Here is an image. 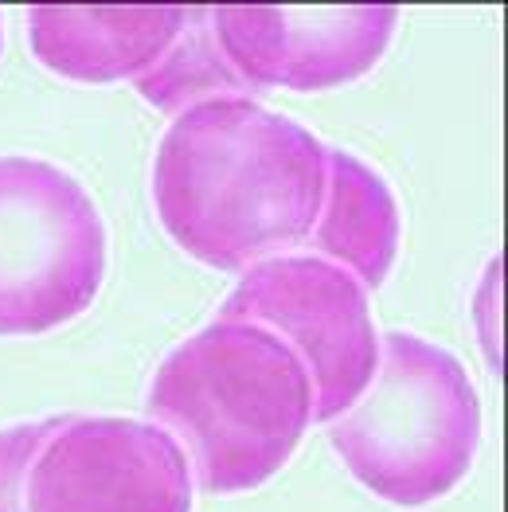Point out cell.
I'll return each instance as SVG.
<instances>
[{
	"instance_id": "6da1fadb",
	"label": "cell",
	"mask_w": 508,
	"mask_h": 512,
	"mask_svg": "<svg viewBox=\"0 0 508 512\" xmlns=\"http://www.w3.org/2000/svg\"><path fill=\"white\" fill-rule=\"evenodd\" d=\"M149 184L184 255L243 274L305 247L329 188V145L258 98L223 94L172 118Z\"/></svg>"
},
{
	"instance_id": "7a4b0ae2",
	"label": "cell",
	"mask_w": 508,
	"mask_h": 512,
	"mask_svg": "<svg viewBox=\"0 0 508 512\" xmlns=\"http://www.w3.org/2000/svg\"><path fill=\"white\" fill-rule=\"evenodd\" d=\"M149 415L184 446L200 493L235 497L286 470L313 427L317 391L278 333L215 317L165 352Z\"/></svg>"
},
{
	"instance_id": "3957f363",
	"label": "cell",
	"mask_w": 508,
	"mask_h": 512,
	"mask_svg": "<svg viewBox=\"0 0 508 512\" xmlns=\"http://www.w3.org/2000/svg\"><path fill=\"white\" fill-rule=\"evenodd\" d=\"M344 470L395 509H430L462 489L485 438L466 364L411 329L380 333V368L360 403L325 427Z\"/></svg>"
},
{
	"instance_id": "277c9868",
	"label": "cell",
	"mask_w": 508,
	"mask_h": 512,
	"mask_svg": "<svg viewBox=\"0 0 508 512\" xmlns=\"http://www.w3.org/2000/svg\"><path fill=\"white\" fill-rule=\"evenodd\" d=\"M110 227L86 184L36 153H0V337H47L98 301Z\"/></svg>"
},
{
	"instance_id": "5b68a950",
	"label": "cell",
	"mask_w": 508,
	"mask_h": 512,
	"mask_svg": "<svg viewBox=\"0 0 508 512\" xmlns=\"http://www.w3.org/2000/svg\"><path fill=\"white\" fill-rule=\"evenodd\" d=\"M215 317L254 321L294 348L313 376V423L321 427L348 415L376 380L380 329L372 317V298L329 258L294 251L258 262L239 274Z\"/></svg>"
},
{
	"instance_id": "8992f818",
	"label": "cell",
	"mask_w": 508,
	"mask_h": 512,
	"mask_svg": "<svg viewBox=\"0 0 508 512\" xmlns=\"http://www.w3.org/2000/svg\"><path fill=\"white\" fill-rule=\"evenodd\" d=\"M184 446L161 423L129 415H59L40 446L24 512H192Z\"/></svg>"
},
{
	"instance_id": "52a82bcc",
	"label": "cell",
	"mask_w": 508,
	"mask_h": 512,
	"mask_svg": "<svg viewBox=\"0 0 508 512\" xmlns=\"http://www.w3.org/2000/svg\"><path fill=\"white\" fill-rule=\"evenodd\" d=\"M215 47L258 90L321 94L368 79L399 32V8H208Z\"/></svg>"
},
{
	"instance_id": "ba28073f",
	"label": "cell",
	"mask_w": 508,
	"mask_h": 512,
	"mask_svg": "<svg viewBox=\"0 0 508 512\" xmlns=\"http://www.w3.org/2000/svg\"><path fill=\"white\" fill-rule=\"evenodd\" d=\"M188 24V8H67L40 4L24 12L28 47L43 71L83 86L137 83Z\"/></svg>"
},
{
	"instance_id": "9c48e42d",
	"label": "cell",
	"mask_w": 508,
	"mask_h": 512,
	"mask_svg": "<svg viewBox=\"0 0 508 512\" xmlns=\"http://www.w3.org/2000/svg\"><path fill=\"white\" fill-rule=\"evenodd\" d=\"M305 247L344 266L368 294L391 278L403 247V208L376 165L348 149H329V188Z\"/></svg>"
},
{
	"instance_id": "30bf717a",
	"label": "cell",
	"mask_w": 508,
	"mask_h": 512,
	"mask_svg": "<svg viewBox=\"0 0 508 512\" xmlns=\"http://www.w3.org/2000/svg\"><path fill=\"white\" fill-rule=\"evenodd\" d=\"M133 90L165 110V114H184L208 98H223V94H247L254 98V90L223 59V51L215 47L212 24H208V8H188V24L176 36L169 51L133 83Z\"/></svg>"
},
{
	"instance_id": "8fae6325",
	"label": "cell",
	"mask_w": 508,
	"mask_h": 512,
	"mask_svg": "<svg viewBox=\"0 0 508 512\" xmlns=\"http://www.w3.org/2000/svg\"><path fill=\"white\" fill-rule=\"evenodd\" d=\"M55 427H59V415L0 427V512H24L28 470H32L40 446L51 438Z\"/></svg>"
},
{
	"instance_id": "7c38bea8",
	"label": "cell",
	"mask_w": 508,
	"mask_h": 512,
	"mask_svg": "<svg viewBox=\"0 0 508 512\" xmlns=\"http://www.w3.org/2000/svg\"><path fill=\"white\" fill-rule=\"evenodd\" d=\"M473 329L485 352V368L501 376V255H493L481 270L473 290Z\"/></svg>"
},
{
	"instance_id": "4fadbf2b",
	"label": "cell",
	"mask_w": 508,
	"mask_h": 512,
	"mask_svg": "<svg viewBox=\"0 0 508 512\" xmlns=\"http://www.w3.org/2000/svg\"><path fill=\"white\" fill-rule=\"evenodd\" d=\"M0 51H4V16H0Z\"/></svg>"
}]
</instances>
